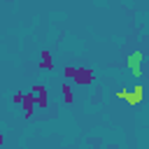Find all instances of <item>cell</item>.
Segmentation results:
<instances>
[{
    "label": "cell",
    "mask_w": 149,
    "mask_h": 149,
    "mask_svg": "<svg viewBox=\"0 0 149 149\" xmlns=\"http://www.w3.org/2000/svg\"><path fill=\"white\" fill-rule=\"evenodd\" d=\"M2 142H5V137H2V133H0V147H2Z\"/></svg>",
    "instance_id": "cell-9"
},
{
    "label": "cell",
    "mask_w": 149,
    "mask_h": 149,
    "mask_svg": "<svg viewBox=\"0 0 149 149\" xmlns=\"http://www.w3.org/2000/svg\"><path fill=\"white\" fill-rule=\"evenodd\" d=\"M63 72H65L68 79H74V84H79V86H88V84L95 81V74H93L91 68H72V65H65Z\"/></svg>",
    "instance_id": "cell-1"
},
{
    "label": "cell",
    "mask_w": 149,
    "mask_h": 149,
    "mask_svg": "<svg viewBox=\"0 0 149 149\" xmlns=\"http://www.w3.org/2000/svg\"><path fill=\"white\" fill-rule=\"evenodd\" d=\"M33 93H35V102H37V107H40V109H47V107H49L47 86H42V84H35V86H33Z\"/></svg>",
    "instance_id": "cell-3"
},
{
    "label": "cell",
    "mask_w": 149,
    "mask_h": 149,
    "mask_svg": "<svg viewBox=\"0 0 149 149\" xmlns=\"http://www.w3.org/2000/svg\"><path fill=\"white\" fill-rule=\"evenodd\" d=\"M142 91H144V88H142V84H137L133 91L123 88V91H121V95H123V98H128V102H130V105H137V102H142V98H144V95H142Z\"/></svg>",
    "instance_id": "cell-4"
},
{
    "label": "cell",
    "mask_w": 149,
    "mask_h": 149,
    "mask_svg": "<svg viewBox=\"0 0 149 149\" xmlns=\"http://www.w3.org/2000/svg\"><path fill=\"white\" fill-rule=\"evenodd\" d=\"M142 61H144V56H142V51H133L130 56H128V61H126V65H128V70L133 72V77H142Z\"/></svg>",
    "instance_id": "cell-2"
},
{
    "label": "cell",
    "mask_w": 149,
    "mask_h": 149,
    "mask_svg": "<svg viewBox=\"0 0 149 149\" xmlns=\"http://www.w3.org/2000/svg\"><path fill=\"white\" fill-rule=\"evenodd\" d=\"M21 105H23V116L26 119H30L33 116V109H35V93H23V98H21Z\"/></svg>",
    "instance_id": "cell-5"
},
{
    "label": "cell",
    "mask_w": 149,
    "mask_h": 149,
    "mask_svg": "<svg viewBox=\"0 0 149 149\" xmlns=\"http://www.w3.org/2000/svg\"><path fill=\"white\" fill-rule=\"evenodd\" d=\"M63 100H65V105H72V88H70V84H63Z\"/></svg>",
    "instance_id": "cell-7"
},
{
    "label": "cell",
    "mask_w": 149,
    "mask_h": 149,
    "mask_svg": "<svg viewBox=\"0 0 149 149\" xmlns=\"http://www.w3.org/2000/svg\"><path fill=\"white\" fill-rule=\"evenodd\" d=\"M40 56H42V58H40V68H42V70H54V61H51V54L44 49Z\"/></svg>",
    "instance_id": "cell-6"
},
{
    "label": "cell",
    "mask_w": 149,
    "mask_h": 149,
    "mask_svg": "<svg viewBox=\"0 0 149 149\" xmlns=\"http://www.w3.org/2000/svg\"><path fill=\"white\" fill-rule=\"evenodd\" d=\"M21 98H23V93L19 91V93H14V95H12V102H14V105H21Z\"/></svg>",
    "instance_id": "cell-8"
}]
</instances>
